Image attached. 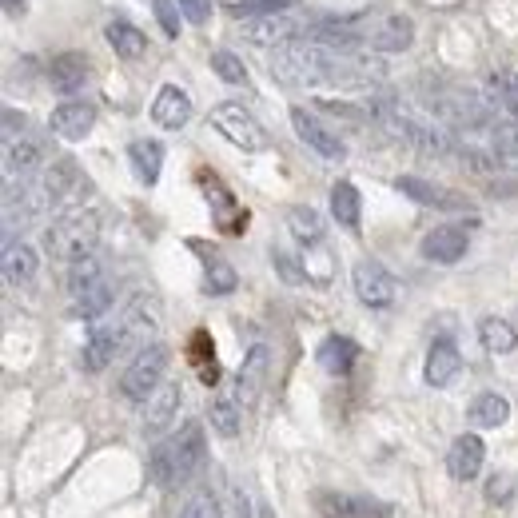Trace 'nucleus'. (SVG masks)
I'll return each mask as SVG.
<instances>
[{
  "label": "nucleus",
  "instance_id": "obj_30",
  "mask_svg": "<svg viewBox=\"0 0 518 518\" xmlns=\"http://www.w3.org/2000/svg\"><path fill=\"white\" fill-rule=\"evenodd\" d=\"M108 307H112V283H108V279H100L96 287H88V291H80V295H76L72 315H76V319H100Z\"/></svg>",
  "mask_w": 518,
  "mask_h": 518
},
{
  "label": "nucleus",
  "instance_id": "obj_36",
  "mask_svg": "<svg viewBox=\"0 0 518 518\" xmlns=\"http://www.w3.org/2000/svg\"><path fill=\"white\" fill-rule=\"evenodd\" d=\"M204 291H208V295H228V291H236V267L224 263V259H212L208 271H204Z\"/></svg>",
  "mask_w": 518,
  "mask_h": 518
},
{
  "label": "nucleus",
  "instance_id": "obj_9",
  "mask_svg": "<svg viewBox=\"0 0 518 518\" xmlns=\"http://www.w3.org/2000/svg\"><path fill=\"white\" fill-rule=\"evenodd\" d=\"M291 128H295V136H299L311 152H319L323 160H343V156H347L343 140H339L331 128H323L307 108H291Z\"/></svg>",
  "mask_w": 518,
  "mask_h": 518
},
{
  "label": "nucleus",
  "instance_id": "obj_38",
  "mask_svg": "<svg viewBox=\"0 0 518 518\" xmlns=\"http://www.w3.org/2000/svg\"><path fill=\"white\" fill-rule=\"evenodd\" d=\"M212 68L228 84H248V68H244V60L236 52H212Z\"/></svg>",
  "mask_w": 518,
  "mask_h": 518
},
{
  "label": "nucleus",
  "instance_id": "obj_27",
  "mask_svg": "<svg viewBox=\"0 0 518 518\" xmlns=\"http://www.w3.org/2000/svg\"><path fill=\"white\" fill-rule=\"evenodd\" d=\"M507 415H511V403H507L499 391H483V395L467 407L471 427H503V423H507Z\"/></svg>",
  "mask_w": 518,
  "mask_h": 518
},
{
  "label": "nucleus",
  "instance_id": "obj_33",
  "mask_svg": "<svg viewBox=\"0 0 518 518\" xmlns=\"http://www.w3.org/2000/svg\"><path fill=\"white\" fill-rule=\"evenodd\" d=\"M192 363H196V371H200V379H204L208 387L220 383V367H216V351H212L208 331H196V335H192Z\"/></svg>",
  "mask_w": 518,
  "mask_h": 518
},
{
  "label": "nucleus",
  "instance_id": "obj_1",
  "mask_svg": "<svg viewBox=\"0 0 518 518\" xmlns=\"http://www.w3.org/2000/svg\"><path fill=\"white\" fill-rule=\"evenodd\" d=\"M204 459H208L204 427H200V423H184L180 435H172L168 443L156 447V455H152V463H148V479H152L156 487H164V491L184 487V483H192V479L200 475Z\"/></svg>",
  "mask_w": 518,
  "mask_h": 518
},
{
  "label": "nucleus",
  "instance_id": "obj_23",
  "mask_svg": "<svg viewBox=\"0 0 518 518\" xmlns=\"http://www.w3.org/2000/svg\"><path fill=\"white\" fill-rule=\"evenodd\" d=\"M355 359H359V347H355V339H347V335H331V339H323V347H319V367H323L327 375H347V371L355 367Z\"/></svg>",
  "mask_w": 518,
  "mask_h": 518
},
{
  "label": "nucleus",
  "instance_id": "obj_35",
  "mask_svg": "<svg viewBox=\"0 0 518 518\" xmlns=\"http://www.w3.org/2000/svg\"><path fill=\"white\" fill-rule=\"evenodd\" d=\"M491 152L499 160H518V120H495L491 124Z\"/></svg>",
  "mask_w": 518,
  "mask_h": 518
},
{
  "label": "nucleus",
  "instance_id": "obj_42",
  "mask_svg": "<svg viewBox=\"0 0 518 518\" xmlns=\"http://www.w3.org/2000/svg\"><path fill=\"white\" fill-rule=\"evenodd\" d=\"M152 8H156V20L164 24V32L168 36H180V12H176V4L172 0H152Z\"/></svg>",
  "mask_w": 518,
  "mask_h": 518
},
{
  "label": "nucleus",
  "instance_id": "obj_46",
  "mask_svg": "<svg viewBox=\"0 0 518 518\" xmlns=\"http://www.w3.org/2000/svg\"><path fill=\"white\" fill-rule=\"evenodd\" d=\"M0 4H4V12H8L12 20H20V16L28 12V0H0Z\"/></svg>",
  "mask_w": 518,
  "mask_h": 518
},
{
  "label": "nucleus",
  "instance_id": "obj_45",
  "mask_svg": "<svg viewBox=\"0 0 518 518\" xmlns=\"http://www.w3.org/2000/svg\"><path fill=\"white\" fill-rule=\"evenodd\" d=\"M20 136H24V112H16V108H4V144L20 140Z\"/></svg>",
  "mask_w": 518,
  "mask_h": 518
},
{
  "label": "nucleus",
  "instance_id": "obj_25",
  "mask_svg": "<svg viewBox=\"0 0 518 518\" xmlns=\"http://www.w3.org/2000/svg\"><path fill=\"white\" fill-rule=\"evenodd\" d=\"M36 267H40V259L28 244H8L4 248V279L12 287H28L36 279Z\"/></svg>",
  "mask_w": 518,
  "mask_h": 518
},
{
  "label": "nucleus",
  "instance_id": "obj_13",
  "mask_svg": "<svg viewBox=\"0 0 518 518\" xmlns=\"http://www.w3.org/2000/svg\"><path fill=\"white\" fill-rule=\"evenodd\" d=\"M180 399H184V387H180V383H164V387L148 399V411H144V435H148V439H160V435L172 427V419H176V411H180Z\"/></svg>",
  "mask_w": 518,
  "mask_h": 518
},
{
  "label": "nucleus",
  "instance_id": "obj_4",
  "mask_svg": "<svg viewBox=\"0 0 518 518\" xmlns=\"http://www.w3.org/2000/svg\"><path fill=\"white\" fill-rule=\"evenodd\" d=\"M168 359H172V351L164 343H152V347L136 351V359L128 363V371L120 375V395L132 399V403H148L160 391V383H164Z\"/></svg>",
  "mask_w": 518,
  "mask_h": 518
},
{
  "label": "nucleus",
  "instance_id": "obj_31",
  "mask_svg": "<svg viewBox=\"0 0 518 518\" xmlns=\"http://www.w3.org/2000/svg\"><path fill=\"white\" fill-rule=\"evenodd\" d=\"M240 399L236 395H216L212 399V427L224 435V439H236L240 435Z\"/></svg>",
  "mask_w": 518,
  "mask_h": 518
},
{
  "label": "nucleus",
  "instance_id": "obj_2",
  "mask_svg": "<svg viewBox=\"0 0 518 518\" xmlns=\"http://www.w3.org/2000/svg\"><path fill=\"white\" fill-rule=\"evenodd\" d=\"M96 240H100V216L96 212H68L44 232V252L52 259L76 263V259L92 256Z\"/></svg>",
  "mask_w": 518,
  "mask_h": 518
},
{
  "label": "nucleus",
  "instance_id": "obj_16",
  "mask_svg": "<svg viewBox=\"0 0 518 518\" xmlns=\"http://www.w3.org/2000/svg\"><path fill=\"white\" fill-rule=\"evenodd\" d=\"M84 80H88V56H84V52H64V56H56V60L48 64V84H52V92H60V96L80 92Z\"/></svg>",
  "mask_w": 518,
  "mask_h": 518
},
{
  "label": "nucleus",
  "instance_id": "obj_39",
  "mask_svg": "<svg viewBox=\"0 0 518 518\" xmlns=\"http://www.w3.org/2000/svg\"><path fill=\"white\" fill-rule=\"evenodd\" d=\"M180 518H224V511H220V499H216L212 491H200V495H192V499L184 503Z\"/></svg>",
  "mask_w": 518,
  "mask_h": 518
},
{
  "label": "nucleus",
  "instance_id": "obj_29",
  "mask_svg": "<svg viewBox=\"0 0 518 518\" xmlns=\"http://www.w3.org/2000/svg\"><path fill=\"white\" fill-rule=\"evenodd\" d=\"M331 216L343 224V228H359V192H355V184H347V180H339L335 188H331Z\"/></svg>",
  "mask_w": 518,
  "mask_h": 518
},
{
  "label": "nucleus",
  "instance_id": "obj_10",
  "mask_svg": "<svg viewBox=\"0 0 518 518\" xmlns=\"http://www.w3.org/2000/svg\"><path fill=\"white\" fill-rule=\"evenodd\" d=\"M395 188H399L407 200L423 204V208H439V212H467V196H459V192H451V188H439V184H427V180H419V176H399V180H395Z\"/></svg>",
  "mask_w": 518,
  "mask_h": 518
},
{
  "label": "nucleus",
  "instance_id": "obj_28",
  "mask_svg": "<svg viewBox=\"0 0 518 518\" xmlns=\"http://www.w3.org/2000/svg\"><path fill=\"white\" fill-rule=\"evenodd\" d=\"M479 339H483V347H487L491 355H511L518 347V331L507 319H499V315H487V319L479 323Z\"/></svg>",
  "mask_w": 518,
  "mask_h": 518
},
{
  "label": "nucleus",
  "instance_id": "obj_15",
  "mask_svg": "<svg viewBox=\"0 0 518 518\" xmlns=\"http://www.w3.org/2000/svg\"><path fill=\"white\" fill-rule=\"evenodd\" d=\"M152 120H156L160 128H168V132H180V128L192 120V96H188L184 88H176V84L160 88V96H156V104H152Z\"/></svg>",
  "mask_w": 518,
  "mask_h": 518
},
{
  "label": "nucleus",
  "instance_id": "obj_22",
  "mask_svg": "<svg viewBox=\"0 0 518 518\" xmlns=\"http://www.w3.org/2000/svg\"><path fill=\"white\" fill-rule=\"evenodd\" d=\"M204 192H208V200H216V220H220L224 232H244L248 228V212L236 208V200L228 196V188L216 176H204Z\"/></svg>",
  "mask_w": 518,
  "mask_h": 518
},
{
  "label": "nucleus",
  "instance_id": "obj_24",
  "mask_svg": "<svg viewBox=\"0 0 518 518\" xmlns=\"http://www.w3.org/2000/svg\"><path fill=\"white\" fill-rule=\"evenodd\" d=\"M104 36H108V44H112V52H116L120 60H140V56L148 52V36H144L140 28H132L128 20H112V24L104 28Z\"/></svg>",
  "mask_w": 518,
  "mask_h": 518
},
{
  "label": "nucleus",
  "instance_id": "obj_11",
  "mask_svg": "<svg viewBox=\"0 0 518 518\" xmlns=\"http://www.w3.org/2000/svg\"><path fill=\"white\" fill-rule=\"evenodd\" d=\"M483 459H487L483 439L467 431V435H459V439L451 443V451H447V471H451L455 483H471V479L483 471Z\"/></svg>",
  "mask_w": 518,
  "mask_h": 518
},
{
  "label": "nucleus",
  "instance_id": "obj_20",
  "mask_svg": "<svg viewBox=\"0 0 518 518\" xmlns=\"http://www.w3.org/2000/svg\"><path fill=\"white\" fill-rule=\"evenodd\" d=\"M423 256L431 259V263H459V259L467 256V232L455 228V224H443V228L427 232Z\"/></svg>",
  "mask_w": 518,
  "mask_h": 518
},
{
  "label": "nucleus",
  "instance_id": "obj_40",
  "mask_svg": "<svg viewBox=\"0 0 518 518\" xmlns=\"http://www.w3.org/2000/svg\"><path fill=\"white\" fill-rule=\"evenodd\" d=\"M459 160H463L467 168H475V172H491L499 156H495V152H483V148H475V144H463V148H459Z\"/></svg>",
  "mask_w": 518,
  "mask_h": 518
},
{
  "label": "nucleus",
  "instance_id": "obj_17",
  "mask_svg": "<svg viewBox=\"0 0 518 518\" xmlns=\"http://www.w3.org/2000/svg\"><path fill=\"white\" fill-rule=\"evenodd\" d=\"M120 343H124V339H120V323H116V327H96V331L88 335L84 351H80V367L92 371V375L104 371V367L120 355Z\"/></svg>",
  "mask_w": 518,
  "mask_h": 518
},
{
  "label": "nucleus",
  "instance_id": "obj_5",
  "mask_svg": "<svg viewBox=\"0 0 518 518\" xmlns=\"http://www.w3.org/2000/svg\"><path fill=\"white\" fill-rule=\"evenodd\" d=\"M212 128H216L220 136H228L236 148H244V152H259V148L267 144V136H263L256 116H252L244 104H232V100L212 108Z\"/></svg>",
  "mask_w": 518,
  "mask_h": 518
},
{
  "label": "nucleus",
  "instance_id": "obj_26",
  "mask_svg": "<svg viewBox=\"0 0 518 518\" xmlns=\"http://www.w3.org/2000/svg\"><path fill=\"white\" fill-rule=\"evenodd\" d=\"M323 515L327 518H387L391 511L371 499H347V495H323Z\"/></svg>",
  "mask_w": 518,
  "mask_h": 518
},
{
  "label": "nucleus",
  "instance_id": "obj_6",
  "mask_svg": "<svg viewBox=\"0 0 518 518\" xmlns=\"http://www.w3.org/2000/svg\"><path fill=\"white\" fill-rule=\"evenodd\" d=\"M156 327H160V315H156V303H152V295H136L132 303H128V311H124V319H120V355L124 351H144V347H152L148 339L156 335Z\"/></svg>",
  "mask_w": 518,
  "mask_h": 518
},
{
  "label": "nucleus",
  "instance_id": "obj_21",
  "mask_svg": "<svg viewBox=\"0 0 518 518\" xmlns=\"http://www.w3.org/2000/svg\"><path fill=\"white\" fill-rule=\"evenodd\" d=\"M128 160H132L136 180L152 188V184L160 180V172H164V144H160V140H132Z\"/></svg>",
  "mask_w": 518,
  "mask_h": 518
},
{
  "label": "nucleus",
  "instance_id": "obj_37",
  "mask_svg": "<svg viewBox=\"0 0 518 518\" xmlns=\"http://www.w3.org/2000/svg\"><path fill=\"white\" fill-rule=\"evenodd\" d=\"M295 0H240V4H228L232 16L240 20H256V16H271V12H287Z\"/></svg>",
  "mask_w": 518,
  "mask_h": 518
},
{
  "label": "nucleus",
  "instance_id": "obj_19",
  "mask_svg": "<svg viewBox=\"0 0 518 518\" xmlns=\"http://www.w3.org/2000/svg\"><path fill=\"white\" fill-rule=\"evenodd\" d=\"M267 367H271V351H267V343H256L252 351H248V359H244V367H240V379H236V399L248 407V403H256V395L263 391V383H267Z\"/></svg>",
  "mask_w": 518,
  "mask_h": 518
},
{
  "label": "nucleus",
  "instance_id": "obj_18",
  "mask_svg": "<svg viewBox=\"0 0 518 518\" xmlns=\"http://www.w3.org/2000/svg\"><path fill=\"white\" fill-rule=\"evenodd\" d=\"M463 371V355H459V347L451 343V339H435L431 343V351H427V367H423V375H427V383L431 387H447V383H455V375Z\"/></svg>",
  "mask_w": 518,
  "mask_h": 518
},
{
  "label": "nucleus",
  "instance_id": "obj_8",
  "mask_svg": "<svg viewBox=\"0 0 518 518\" xmlns=\"http://www.w3.org/2000/svg\"><path fill=\"white\" fill-rule=\"evenodd\" d=\"M351 279H355V295H359L367 307H391V303H395V279H391V271H387L383 263L359 259Z\"/></svg>",
  "mask_w": 518,
  "mask_h": 518
},
{
  "label": "nucleus",
  "instance_id": "obj_32",
  "mask_svg": "<svg viewBox=\"0 0 518 518\" xmlns=\"http://www.w3.org/2000/svg\"><path fill=\"white\" fill-rule=\"evenodd\" d=\"M287 228H291V236L299 244H319L323 240V220H319L315 208H291L287 212Z\"/></svg>",
  "mask_w": 518,
  "mask_h": 518
},
{
  "label": "nucleus",
  "instance_id": "obj_3",
  "mask_svg": "<svg viewBox=\"0 0 518 518\" xmlns=\"http://www.w3.org/2000/svg\"><path fill=\"white\" fill-rule=\"evenodd\" d=\"M347 24L367 52H407L415 40V24L403 12H375V16L347 20Z\"/></svg>",
  "mask_w": 518,
  "mask_h": 518
},
{
  "label": "nucleus",
  "instance_id": "obj_12",
  "mask_svg": "<svg viewBox=\"0 0 518 518\" xmlns=\"http://www.w3.org/2000/svg\"><path fill=\"white\" fill-rule=\"evenodd\" d=\"M92 124H96V108H92L88 100H68V104H60V108L52 112V120H48L52 136H60V140H84V136L92 132Z\"/></svg>",
  "mask_w": 518,
  "mask_h": 518
},
{
  "label": "nucleus",
  "instance_id": "obj_34",
  "mask_svg": "<svg viewBox=\"0 0 518 518\" xmlns=\"http://www.w3.org/2000/svg\"><path fill=\"white\" fill-rule=\"evenodd\" d=\"M100 279H104V267H100V259H96V256L76 259V263L68 267V291H72V295H80V291L96 287Z\"/></svg>",
  "mask_w": 518,
  "mask_h": 518
},
{
  "label": "nucleus",
  "instance_id": "obj_14",
  "mask_svg": "<svg viewBox=\"0 0 518 518\" xmlns=\"http://www.w3.org/2000/svg\"><path fill=\"white\" fill-rule=\"evenodd\" d=\"M40 164H44V140L20 136V140L4 144V180H8V184H16V180L32 176Z\"/></svg>",
  "mask_w": 518,
  "mask_h": 518
},
{
  "label": "nucleus",
  "instance_id": "obj_43",
  "mask_svg": "<svg viewBox=\"0 0 518 518\" xmlns=\"http://www.w3.org/2000/svg\"><path fill=\"white\" fill-rule=\"evenodd\" d=\"M176 4H180L184 20H192V24H208L212 20V0H176Z\"/></svg>",
  "mask_w": 518,
  "mask_h": 518
},
{
  "label": "nucleus",
  "instance_id": "obj_44",
  "mask_svg": "<svg viewBox=\"0 0 518 518\" xmlns=\"http://www.w3.org/2000/svg\"><path fill=\"white\" fill-rule=\"evenodd\" d=\"M271 259H275V267H279L283 283H291V287H295V283H303V279H307V275L299 271V263H295L291 256H283V252H271Z\"/></svg>",
  "mask_w": 518,
  "mask_h": 518
},
{
  "label": "nucleus",
  "instance_id": "obj_7",
  "mask_svg": "<svg viewBox=\"0 0 518 518\" xmlns=\"http://www.w3.org/2000/svg\"><path fill=\"white\" fill-rule=\"evenodd\" d=\"M307 32V24L291 12H271V16H256L244 24V40H252L259 48H271V44H287V40H299Z\"/></svg>",
  "mask_w": 518,
  "mask_h": 518
},
{
  "label": "nucleus",
  "instance_id": "obj_41",
  "mask_svg": "<svg viewBox=\"0 0 518 518\" xmlns=\"http://www.w3.org/2000/svg\"><path fill=\"white\" fill-rule=\"evenodd\" d=\"M511 495H515V479L503 471V475H495L491 483H487V503H495V507H503V503H511Z\"/></svg>",
  "mask_w": 518,
  "mask_h": 518
}]
</instances>
